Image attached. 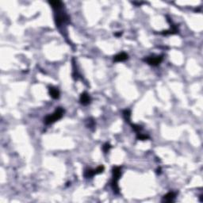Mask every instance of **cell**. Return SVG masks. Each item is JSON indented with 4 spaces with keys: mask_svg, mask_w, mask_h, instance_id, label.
I'll use <instances>...</instances> for the list:
<instances>
[{
    "mask_svg": "<svg viewBox=\"0 0 203 203\" xmlns=\"http://www.w3.org/2000/svg\"><path fill=\"white\" fill-rule=\"evenodd\" d=\"M64 110L62 107H58L56 109V110L54 111V113L50 114V115L46 116L44 119V122L45 125H50L52 123L56 122L57 121L60 120V118L64 116Z\"/></svg>",
    "mask_w": 203,
    "mask_h": 203,
    "instance_id": "obj_1",
    "label": "cell"
},
{
    "mask_svg": "<svg viewBox=\"0 0 203 203\" xmlns=\"http://www.w3.org/2000/svg\"><path fill=\"white\" fill-rule=\"evenodd\" d=\"M113 181H112V188H113V191L118 194V182L119 179L121 178V167H113Z\"/></svg>",
    "mask_w": 203,
    "mask_h": 203,
    "instance_id": "obj_2",
    "label": "cell"
},
{
    "mask_svg": "<svg viewBox=\"0 0 203 203\" xmlns=\"http://www.w3.org/2000/svg\"><path fill=\"white\" fill-rule=\"evenodd\" d=\"M163 56H151V57H147L144 60L149 65H152V66H158L159 64L163 61Z\"/></svg>",
    "mask_w": 203,
    "mask_h": 203,
    "instance_id": "obj_3",
    "label": "cell"
},
{
    "mask_svg": "<svg viewBox=\"0 0 203 203\" xmlns=\"http://www.w3.org/2000/svg\"><path fill=\"white\" fill-rule=\"evenodd\" d=\"M104 169H105V168H104V166L101 165L99 166V167H98L96 169H95V170H88L87 171H85V174H84V176H85L86 178H91L93 177V176H95V175H98V174H101V173H102L104 171Z\"/></svg>",
    "mask_w": 203,
    "mask_h": 203,
    "instance_id": "obj_4",
    "label": "cell"
},
{
    "mask_svg": "<svg viewBox=\"0 0 203 203\" xmlns=\"http://www.w3.org/2000/svg\"><path fill=\"white\" fill-rule=\"evenodd\" d=\"M68 20V17L65 14H59L55 17V21L57 26H60L62 23H64Z\"/></svg>",
    "mask_w": 203,
    "mask_h": 203,
    "instance_id": "obj_5",
    "label": "cell"
},
{
    "mask_svg": "<svg viewBox=\"0 0 203 203\" xmlns=\"http://www.w3.org/2000/svg\"><path fill=\"white\" fill-rule=\"evenodd\" d=\"M79 100H80V102L82 105H83V106H88V104L90 102V100L91 99H90V95H88V93L83 92L81 94Z\"/></svg>",
    "mask_w": 203,
    "mask_h": 203,
    "instance_id": "obj_6",
    "label": "cell"
},
{
    "mask_svg": "<svg viewBox=\"0 0 203 203\" xmlns=\"http://www.w3.org/2000/svg\"><path fill=\"white\" fill-rule=\"evenodd\" d=\"M49 95L53 99H58L60 98V91L57 88L54 87H49Z\"/></svg>",
    "mask_w": 203,
    "mask_h": 203,
    "instance_id": "obj_7",
    "label": "cell"
},
{
    "mask_svg": "<svg viewBox=\"0 0 203 203\" xmlns=\"http://www.w3.org/2000/svg\"><path fill=\"white\" fill-rule=\"evenodd\" d=\"M175 199V193L174 192H168V194H166L162 199L163 202H174Z\"/></svg>",
    "mask_w": 203,
    "mask_h": 203,
    "instance_id": "obj_8",
    "label": "cell"
},
{
    "mask_svg": "<svg viewBox=\"0 0 203 203\" xmlns=\"http://www.w3.org/2000/svg\"><path fill=\"white\" fill-rule=\"evenodd\" d=\"M129 58V56H128L127 53L125 52H121V53H118V55H116L115 57H113V61L114 62H123L128 60Z\"/></svg>",
    "mask_w": 203,
    "mask_h": 203,
    "instance_id": "obj_9",
    "label": "cell"
},
{
    "mask_svg": "<svg viewBox=\"0 0 203 203\" xmlns=\"http://www.w3.org/2000/svg\"><path fill=\"white\" fill-rule=\"evenodd\" d=\"M50 5L52 6V7L56 10H59L62 8V6H63V3L60 1H51L49 2Z\"/></svg>",
    "mask_w": 203,
    "mask_h": 203,
    "instance_id": "obj_10",
    "label": "cell"
},
{
    "mask_svg": "<svg viewBox=\"0 0 203 203\" xmlns=\"http://www.w3.org/2000/svg\"><path fill=\"white\" fill-rule=\"evenodd\" d=\"M123 114H124V117H125V119L126 121H130V111L129 110H125L123 111Z\"/></svg>",
    "mask_w": 203,
    "mask_h": 203,
    "instance_id": "obj_11",
    "label": "cell"
},
{
    "mask_svg": "<svg viewBox=\"0 0 203 203\" xmlns=\"http://www.w3.org/2000/svg\"><path fill=\"white\" fill-rule=\"evenodd\" d=\"M110 149H111V145L109 144V143H106V144H104L103 146H102V150H103V152H105V153L108 152Z\"/></svg>",
    "mask_w": 203,
    "mask_h": 203,
    "instance_id": "obj_12",
    "label": "cell"
},
{
    "mask_svg": "<svg viewBox=\"0 0 203 203\" xmlns=\"http://www.w3.org/2000/svg\"><path fill=\"white\" fill-rule=\"evenodd\" d=\"M132 129L134 130L135 132H139L140 130H141V126H140V125H135V124H132Z\"/></svg>",
    "mask_w": 203,
    "mask_h": 203,
    "instance_id": "obj_13",
    "label": "cell"
},
{
    "mask_svg": "<svg viewBox=\"0 0 203 203\" xmlns=\"http://www.w3.org/2000/svg\"><path fill=\"white\" fill-rule=\"evenodd\" d=\"M137 139L138 140H146L149 138V137L148 136H146V135H143L141 134V133H137Z\"/></svg>",
    "mask_w": 203,
    "mask_h": 203,
    "instance_id": "obj_14",
    "label": "cell"
},
{
    "mask_svg": "<svg viewBox=\"0 0 203 203\" xmlns=\"http://www.w3.org/2000/svg\"><path fill=\"white\" fill-rule=\"evenodd\" d=\"M114 35H115V36H117V37H119V36H121V33H115V34H114Z\"/></svg>",
    "mask_w": 203,
    "mask_h": 203,
    "instance_id": "obj_15",
    "label": "cell"
}]
</instances>
